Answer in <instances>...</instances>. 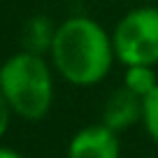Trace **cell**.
I'll use <instances>...</instances> for the list:
<instances>
[{
  "mask_svg": "<svg viewBox=\"0 0 158 158\" xmlns=\"http://www.w3.org/2000/svg\"><path fill=\"white\" fill-rule=\"evenodd\" d=\"M0 158H23L21 153H16L14 149H7V147H0Z\"/></svg>",
  "mask_w": 158,
  "mask_h": 158,
  "instance_id": "30bf717a",
  "label": "cell"
},
{
  "mask_svg": "<svg viewBox=\"0 0 158 158\" xmlns=\"http://www.w3.org/2000/svg\"><path fill=\"white\" fill-rule=\"evenodd\" d=\"M54 65L70 84L93 86L109 74L114 42L107 30L89 16H72L60 23L51 42Z\"/></svg>",
  "mask_w": 158,
  "mask_h": 158,
  "instance_id": "6da1fadb",
  "label": "cell"
},
{
  "mask_svg": "<svg viewBox=\"0 0 158 158\" xmlns=\"http://www.w3.org/2000/svg\"><path fill=\"white\" fill-rule=\"evenodd\" d=\"M121 144H118L116 130L109 126H86L81 128L68 147V158H118Z\"/></svg>",
  "mask_w": 158,
  "mask_h": 158,
  "instance_id": "277c9868",
  "label": "cell"
},
{
  "mask_svg": "<svg viewBox=\"0 0 158 158\" xmlns=\"http://www.w3.org/2000/svg\"><path fill=\"white\" fill-rule=\"evenodd\" d=\"M0 91L12 112L37 121L51 107L54 81L40 54L21 51L0 68Z\"/></svg>",
  "mask_w": 158,
  "mask_h": 158,
  "instance_id": "7a4b0ae2",
  "label": "cell"
},
{
  "mask_svg": "<svg viewBox=\"0 0 158 158\" xmlns=\"http://www.w3.org/2000/svg\"><path fill=\"white\" fill-rule=\"evenodd\" d=\"M114 54L123 65L158 63V7H137L118 21L112 35Z\"/></svg>",
  "mask_w": 158,
  "mask_h": 158,
  "instance_id": "3957f363",
  "label": "cell"
},
{
  "mask_svg": "<svg viewBox=\"0 0 158 158\" xmlns=\"http://www.w3.org/2000/svg\"><path fill=\"white\" fill-rule=\"evenodd\" d=\"M142 123L151 139L158 144V86L142 98Z\"/></svg>",
  "mask_w": 158,
  "mask_h": 158,
  "instance_id": "ba28073f",
  "label": "cell"
},
{
  "mask_svg": "<svg viewBox=\"0 0 158 158\" xmlns=\"http://www.w3.org/2000/svg\"><path fill=\"white\" fill-rule=\"evenodd\" d=\"M123 86L130 89L133 93H137L139 98H144L158 86V79H156V72L151 70V65H126Z\"/></svg>",
  "mask_w": 158,
  "mask_h": 158,
  "instance_id": "8992f818",
  "label": "cell"
},
{
  "mask_svg": "<svg viewBox=\"0 0 158 158\" xmlns=\"http://www.w3.org/2000/svg\"><path fill=\"white\" fill-rule=\"evenodd\" d=\"M54 33H56V30H51L49 21L42 19V16H37V19L28 21V26H26V33H23V42H26V47H28L26 51L40 54V51H44V49H51Z\"/></svg>",
  "mask_w": 158,
  "mask_h": 158,
  "instance_id": "52a82bcc",
  "label": "cell"
},
{
  "mask_svg": "<svg viewBox=\"0 0 158 158\" xmlns=\"http://www.w3.org/2000/svg\"><path fill=\"white\" fill-rule=\"evenodd\" d=\"M10 112H12V109H10V105H7L2 91H0V137L5 135L7 126H10Z\"/></svg>",
  "mask_w": 158,
  "mask_h": 158,
  "instance_id": "9c48e42d",
  "label": "cell"
},
{
  "mask_svg": "<svg viewBox=\"0 0 158 158\" xmlns=\"http://www.w3.org/2000/svg\"><path fill=\"white\" fill-rule=\"evenodd\" d=\"M137 121H142V98L126 86L116 89L102 107V123L118 133L135 126Z\"/></svg>",
  "mask_w": 158,
  "mask_h": 158,
  "instance_id": "5b68a950",
  "label": "cell"
}]
</instances>
